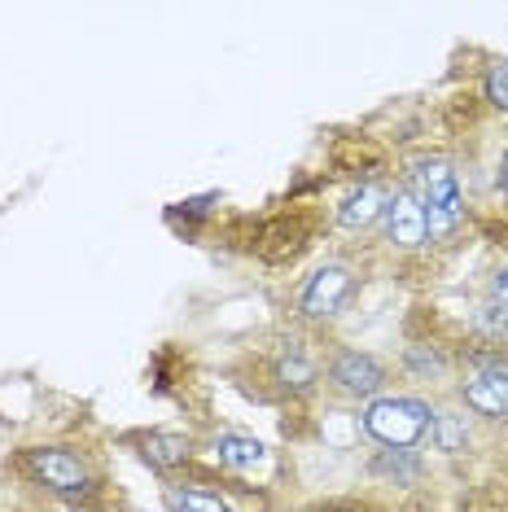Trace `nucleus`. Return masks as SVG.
Segmentation results:
<instances>
[{
  "label": "nucleus",
  "instance_id": "f257e3e1",
  "mask_svg": "<svg viewBox=\"0 0 508 512\" xmlns=\"http://www.w3.org/2000/svg\"><path fill=\"white\" fill-rule=\"evenodd\" d=\"M14 473L66 508H92L110 491V473L79 442H31L14 456Z\"/></svg>",
  "mask_w": 508,
  "mask_h": 512
},
{
  "label": "nucleus",
  "instance_id": "f03ea898",
  "mask_svg": "<svg viewBox=\"0 0 508 512\" xmlns=\"http://www.w3.org/2000/svg\"><path fill=\"white\" fill-rule=\"evenodd\" d=\"M163 504L167 512H268V499L254 486L202 460H193L184 473L167 477Z\"/></svg>",
  "mask_w": 508,
  "mask_h": 512
},
{
  "label": "nucleus",
  "instance_id": "7ed1b4c3",
  "mask_svg": "<svg viewBox=\"0 0 508 512\" xmlns=\"http://www.w3.org/2000/svg\"><path fill=\"white\" fill-rule=\"evenodd\" d=\"M456 403L473 421H508V346L500 342H473L460 351L456 368Z\"/></svg>",
  "mask_w": 508,
  "mask_h": 512
},
{
  "label": "nucleus",
  "instance_id": "20e7f679",
  "mask_svg": "<svg viewBox=\"0 0 508 512\" xmlns=\"http://www.w3.org/2000/svg\"><path fill=\"white\" fill-rule=\"evenodd\" d=\"M412 184V193L421 197L425 219H430V246H452L456 232L465 228L469 219V202L465 189H460V171L452 158L443 154H425L412 162V171L403 176Z\"/></svg>",
  "mask_w": 508,
  "mask_h": 512
},
{
  "label": "nucleus",
  "instance_id": "39448f33",
  "mask_svg": "<svg viewBox=\"0 0 508 512\" xmlns=\"http://www.w3.org/2000/svg\"><path fill=\"white\" fill-rule=\"evenodd\" d=\"M438 403L425 394H381V399L360 407V429L377 447H399V451H421V442L430 438Z\"/></svg>",
  "mask_w": 508,
  "mask_h": 512
},
{
  "label": "nucleus",
  "instance_id": "423d86ee",
  "mask_svg": "<svg viewBox=\"0 0 508 512\" xmlns=\"http://www.w3.org/2000/svg\"><path fill=\"white\" fill-rule=\"evenodd\" d=\"M325 390L342 403H373L395 390V364H386L373 351H360L351 342H333L325 351Z\"/></svg>",
  "mask_w": 508,
  "mask_h": 512
},
{
  "label": "nucleus",
  "instance_id": "0eeeda50",
  "mask_svg": "<svg viewBox=\"0 0 508 512\" xmlns=\"http://www.w3.org/2000/svg\"><path fill=\"white\" fill-rule=\"evenodd\" d=\"M325 386V355L307 342L303 333H285L268 351V368H263V390L272 399H311Z\"/></svg>",
  "mask_w": 508,
  "mask_h": 512
},
{
  "label": "nucleus",
  "instance_id": "6e6552de",
  "mask_svg": "<svg viewBox=\"0 0 508 512\" xmlns=\"http://www.w3.org/2000/svg\"><path fill=\"white\" fill-rule=\"evenodd\" d=\"M355 294H360V272L346 259H329L311 276H303V285L294 294V316L307 329H325V324H333L351 307Z\"/></svg>",
  "mask_w": 508,
  "mask_h": 512
},
{
  "label": "nucleus",
  "instance_id": "1a4fd4ad",
  "mask_svg": "<svg viewBox=\"0 0 508 512\" xmlns=\"http://www.w3.org/2000/svg\"><path fill=\"white\" fill-rule=\"evenodd\" d=\"M377 232H381V241H386V250H395V254L430 250V219H425V206H421V197L412 193L408 180L390 184V197H386V211H381Z\"/></svg>",
  "mask_w": 508,
  "mask_h": 512
},
{
  "label": "nucleus",
  "instance_id": "9d476101",
  "mask_svg": "<svg viewBox=\"0 0 508 512\" xmlns=\"http://www.w3.org/2000/svg\"><path fill=\"white\" fill-rule=\"evenodd\" d=\"M127 442L136 447V460H141L149 473L163 477V482L184 473L193 460L202 456L198 438L180 434V429H136V434H127Z\"/></svg>",
  "mask_w": 508,
  "mask_h": 512
},
{
  "label": "nucleus",
  "instance_id": "9b49d317",
  "mask_svg": "<svg viewBox=\"0 0 508 512\" xmlns=\"http://www.w3.org/2000/svg\"><path fill=\"white\" fill-rule=\"evenodd\" d=\"M390 176H368L355 180L351 189L338 197L333 206V228L338 232H368L381 224V211H386V197H390Z\"/></svg>",
  "mask_w": 508,
  "mask_h": 512
},
{
  "label": "nucleus",
  "instance_id": "f8f14e48",
  "mask_svg": "<svg viewBox=\"0 0 508 512\" xmlns=\"http://www.w3.org/2000/svg\"><path fill=\"white\" fill-rule=\"evenodd\" d=\"M202 451H206V460H211L215 469H224L233 477H246V473L268 464V447H263V438L246 434V429H228V425L215 429V434L202 442Z\"/></svg>",
  "mask_w": 508,
  "mask_h": 512
},
{
  "label": "nucleus",
  "instance_id": "ddd939ff",
  "mask_svg": "<svg viewBox=\"0 0 508 512\" xmlns=\"http://www.w3.org/2000/svg\"><path fill=\"white\" fill-rule=\"evenodd\" d=\"M311 237H316V228H311L298 211H290V215L268 219V224L259 228V241H254V250H259V259H263V263L285 267V263H294L298 254L311 246Z\"/></svg>",
  "mask_w": 508,
  "mask_h": 512
},
{
  "label": "nucleus",
  "instance_id": "4468645a",
  "mask_svg": "<svg viewBox=\"0 0 508 512\" xmlns=\"http://www.w3.org/2000/svg\"><path fill=\"white\" fill-rule=\"evenodd\" d=\"M456 368H460V355H452L443 342H434V337H417V342H408L399 351V372L408 381H417V386L452 381Z\"/></svg>",
  "mask_w": 508,
  "mask_h": 512
},
{
  "label": "nucleus",
  "instance_id": "2eb2a0df",
  "mask_svg": "<svg viewBox=\"0 0 508 512\" xmlns=\"http://www.w3.org/2000/svg\"><path fill=\"white\" fill-rule=\"evenodd\" d=\"M368 473H373L377 482H386V486H403V491H412V486H421L425 477H430V464H425L421 451L377 447L373 460H368Z\"/></svg>",
  "mask_w": 508,
  "mask_h": 512
},
{
  "label": "nucleus",
  "instance_id": "dca6fc26",
  "mask_svg": "<svg viewBox=\"0 0 508 512\" xmlns=\"http://www.w3.org/2000/svg\"><path fill=\"white\" fill-rule=\"evenodd\" d=\"M430 447L443 456H465L473 447V416L465 407H438L430 425Z\"/></svg>",
  "mask_w": 508,
  "mask_h": 512
},
{
  "label": "nucleus",
  "instance_id": "f3484780",
  "mask_svg": "<svg viewBox=\"0 0 508 512\" xmlns=\"http://www.w3.org/2000/svg\"><path fill=\"white\" fill-rule=\"evenodd\" d=\"M482 101L491 110H508V62H491L482 71Z\"/></svg>",
  "mask_w": 508,
  "mask_h": 512
},
{
  "label": "nucleus",
  "instance_id": "a211bd4d",
  "mask_svg": "<svg viewBox=\"0 0 508 512\" xmlns=\"http://www.w3.org/2000/svg\"><path fill=\"white\" fill-rule=\"evenodd\" d=\"M307 512H377V508L364 504V499H325V504H311Z\"/></svg>",
  "mask_w": 508,
  "mask_h": 512
},
{
  "label": "nucleus",
  "instance_id": "6ab92c4d",
  "mask_svg": "<svg viewBox=\"0 0 508 512\" xmlns=\"http://www.w3.org/2000/svg\"><path fill=\"white\" fill-rule=\"evenodd\" d=\"M491 302H500V307L508 311V267H500V272L491 276Z\"/></svg>",
  "mask_w": 508,
  "mask_h": 512
},
{
  "label": "nucleus",
  "instance_id": "aec40b11",
  "mask_svg": "<svg viewBox=\"0 0 508 512\" xmlns=\"http://www.w3.org/2000/svg\"><path fill=\"white\" fill-rule=\"evenodd\" d=\"M495 189H500V197L508 202V154L500 158V176H495Z\"/></svg>",
  "mask_w": 508,
  "mask_h": 512
},
{
  "label": "nucleus",
  "instance_id": "412c9836",
  "mask_svg": "<svg viewBox=\"0 0 508 512\" xmlns=\"http://www.w3.org/2000/svg\"><path fill=\"white\" fill-rule=\"evenodd\" d=\"M495 342L508 346V311H500V324H495Z\"/></svg>",
  "mask_w": 508,
  "mask_h": 512
},
{
  "label": "nucleus",
  "instance_id": "4be33fe9",
  "mask_svg": "<svg viewBox=\"0 0 508 512\" xmlns=\"http://www.w3.org/2000/svg\"><path fill=\"white\" fill-rule=\"evenodd\" d=\"M49 512H92V508H66V504H57V508H49Z\"/></svg>",
  "mask_w": 508,
  "mask_h": 512
}]
</instances>
